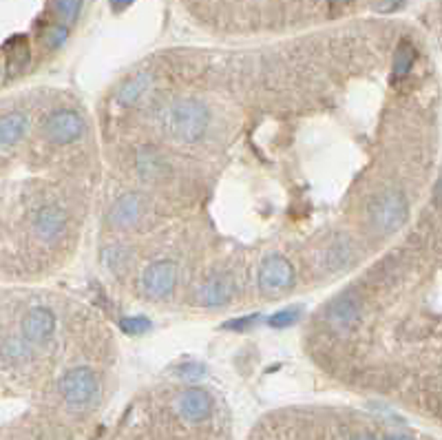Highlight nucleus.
Masks as SVG:
<instances>
[{
    "instance_id": "nucleus-8",
    "label": "nucleus",
    "mask_w": 442,
    "mask_h": 440,
    "mask_svg": "<svg viewBox=\"0 0 442 440\" xmlns=\"http://www.w3.org/2000/svg\"><path fill=\"white\" fill-rule=\"evenodd\" d=\"M56 314L51 312L49 308H31L27 314L22 317V336L24 341L31 343V345H47L51 343L56 334Z\"/></svg>"
},
{
    "instance_id": "nucleus-25",
    "label": "nucleus",
    "mask_w": 442,
    "mask_h": 440,
    "mask_svg": "<svg viewBox=\"0 0 442 440\" xmlns=\"http://www.w3.org/2000/svg\"><path fill=\"white\" fill-rule=\"evenodd\" d=\"M133 3H135V0H111V7L115 11H124L126 7H131Z\"/></svg>"
},
{
    "instance_id": "nucleus-1",
    "label": "nucleus",
    "mask_w": 442,
    "mask_h": 440,
    "mask_svg": "<svg viewBox=\"0 0 442 440\" xmlns=\"http://www.w3.org/2000/svg\"><path fill=\"white\" fill-rule=\"evenodd\" d=\"M162 124L164 131L173 139L181 142V144H195L206 135L208 124H211V113L201 102L181 98L166 107Z\"/></svg>"
},
{
    "instance_id": "nucleus-28",
    "label": "nucleus",
    "mask_w": 442,
    "mask_h": 440,
    "mask_svg": "<svg viewBox=\"0 0 442 440\" xmlns=\"http://www.w3.org/2000/svg\"><path fill=\"white\" fill-rule=\"evenodd\" d=\"M332 3H347V0H332Z\"/></svg>"
},
{
    "instance_id": "nucleus-12",
    "label": "nucleus",
    "mask_w": 442,
    "mask_h": 440,
    "mask_svg": "<svg viewBox=\"0 0 442 440\" xmlns=\"http://www.w3.org/2000/svg\"><path fill=\"white\" fill-rule=\"evenodd\" d=\"M142 208H144V204H142L139 195H122L118 202L113 204V208H111V222H113V226H118V228L133 226L135 222H139Z\"/></svg>"
},
{
    "instance_id": "nucleus-10",
    "label": "nucleus",
    "mask_w": 442,
    "mask_h": 440,
    "mask_svg": "<svg viewBox=\"0 0 442 440\" xmlns=\"http://www.w3.org/2000/svg\"><path fill=\"white\" fill-rule=\"evenodd\" d=\"M67 213L58 208V206H43L33 217V228L43 241H56L58 237H62V232L67 230Z\"/></svg>"
},
{
    "instance_id": "nucleus-24",
    "label": "nucleus",
    "mask_w": 442,
    "mask_h": 440,
    "mask_svg": "<svg viewBox=\"0 0 442 440\" xmlns=\"http://www.w3.org/2000/svg\"><path fill=\"white\" fill-rule=\"evenodd\" d=\"M254 319H259L257 314H252V317H243V319H235L232 323H226V330H243V328H248V326H252V321Z\"/></svg>"
},
{
    "instance_id": "nucleus-2",
    "label": "nucleus",
    "mask_w": 442,
    "mask_h": 440,
    "mask_svg": "<svg viewBox=\"0 0 442 440\" xmlns=\"http://www.w3.org/2000/svg\"><path fill=\"white\" fill-rule=\"evenodd\" d=\"M367 217L372 228L379 235H394L409 219V202L405 192L385 190L381 195H376L367 206Z\"/></svg>"
},
{
    "instance_id": "nucleus-9",
    "label": "nucleus",
    "mask_w": 442,
    "mask_h": 440,
    "mask_svg": "<svg viewBox=\"0 0 442 440\" xmlns=\"http://www.w3.org/2000/svg\"><path fill=\"white\" fill-rule=\"evenodd\" d=\"M179 416L188 423H201L213 414V396L201 387H190L179 394L175 403Z\"/></svg>"
},
{
    "instance_id": "nucleus-20",
    "label": "nucleus",
    "mask_w": 442,
    "mask_h": 440,
    "mask_svg": "<svg viewBox=\"0 0 442 440\" xmlns=\"http://www.w3.org/2000/svg\"><path fill=\"white\" fill-rule=\"evenodd\" d=\"M51 7H54V11L62 20L71 22V20H75L77 16H80L82 0H51Z\"/></svg>"
},
{
    "instance_id": "nucleus-19",
    "label": "nucleus",
    "mask_w": 442,
    "mask_h": 440,
    "mask_svg": "<svg viewBox=\"0 0 442 440\" xmlns=\"http://www.w3.org/2000/svg\"><path fill=\"white\" fill-rule=\"evenodd\" d=\"M3 354L9 363H24L29 358V345L27 341H18V339H9L3 345Z\"/></svg>"
},
{
    "instance_id": "nucleus-4",
    "label": "nucleus",
    "mask_w": 442,
    "mask_h": 440,
    "mask_svg": "<svg viewBox=\"0 0 442 440\" xmlns=\"http://www.w3.org/2000/svg\"><path fill=\"white\" fill-rule=\"evenodd\" d=\"M84 133V120L77 111L60 109L54 111L45 122V135L51 144H71Z\"/></svg>"
},
{
    "instance_id": "nucleus-6",
    "label": "nucleus",
    "mask_w": 442,
    "mask_h": 440,
    "mask_svg": "<svg viewBox=\"0 0 442 440\" xmlns=\"http://www.w3.org/2000/svg\"><path fill=\"white\" fill-rule=\"evenodd\" d=\"M363 317V303L358 296L352 292L341 294L339 299L332 301L325 310V323L336 332V334H347L352 332Z\"/></svg>"
},
{
    "instance_id": "nucleus-27",
    "label": "nucleus",
    "mask_w": 442,
    "mask_h": 440,
    "mask_svg": "<svg viewBox=\"0 0 442 440\" xmlns=\"http://www.w3.org/2000/svg\"><path fill=\"white\" fill-rule=\"evenodd\" d=\"M352 440H376L372 434H358V436H354Z\"/></svg>"
},
{
    "instance_id": "nucleus-5",
    "label": "nucleus",
    "mask_w": 442,
    "mask_h": 440,
    "mask_svg": "<svg viewBox=\"0 0 442 440\" xmlns=\"http://www.w3.org/2000/svg\"><path fill=\"white\" fill-rule=\"evenodd\" d=\"M175 283H177V266L173 261L151 264L144 273H142V279H139L144 296L155 301L166 299V296L175 290Z\"/></svg>"
},
{
    "instance_id": "nucleus-3",
    "label": "nucleus",
    "mask_w": 442,
    "mask_h": 440,
    "mask_svg": "<svg viewBox=\"0 0 442 440\" xmlns=\"http://www.w3.org/2000/svg\"><path fill=\"white\" fill-rule=\"evenodd\" d=\"M58 392L69 407H91L100 396L98 377L89 367H73L58 379Z\"/></svg>"
},
{
    "instance_id": "nucleus-14",
    "label": "nucleus",
    "mask_w": 442,
    "mask_h": 440,
    "mask_svg": "<svg viewBox=\"0 0 442 440\" xmlns=\"http://www.w3.org/2000/svg\"><path fill=\"white\" fill-rule=\"evenodd\" d=\"M413 60H416L413 47L407 40H402L396 47V54H394V64H392V80L394 82H400L402 77L409 75V71L413 67Z\"/></svg>"
},
{
    "instance_id": "nucleus-13",
    "label": "nucleus",
    "mask_w": 442,
    "mask_h": 440,
    "mask_svg": "<svg viewBox=\"0 0 442 440\" xmlns=\"http://www.w3.org/2000/svg\"><path fill=\"white\" fill-rule=\"evenodd\" d=\"M29 120L20 111H11L0 118V146H14L27 135Z\"/></svg>"
},
{
    "instance_id": "nucleus-18",
    "label": "nucleus",
    "mask_w": 442,
    "mask_h": 440,
    "mask_svg": "<svg viewBox=\"0 0 442 440\" xmlns=\"http://www.w3.org/2000/svg\"><path fill=\"white\" fill-rule=\"evenodd\" d=\"M303 317V308H298V305H290V308H285V310H279V312H275L270 319H268V326L270 328H290L294 326V323Z\"/></svg>"
},
{
    "instance_id": "nucleus-26",
    "label": "nucleus",
    "mask_w": 442,
    "mask_h": 440,
    "mask_svg": "<svg viewBox=\"0 0 442 440\" xmlns=\"http://www.w3.org/2000/svg\"><path fill=\"white\" fill-rule=\"evenodd\" d=\"M385 440H411V438L405 436V434H394V436H387Z\"/></svg>"
},
{
    "instance_id": "nucleus-15",
    "label": "nucleus",
    "mask_w": 442,
    "mask_h": 440,
    "mask_svg": "<svg viewBox=\"0 0 442 440\" xmlns=\"http://www.w3.org/2000/svg\"><path fill=\"white\" fill-rule=\"evenodd\" d=\"M148 82H151L148 73H139V75L131 77V80H128V82L120 89V91H118V102H120V105H124V107L135 105V102H137L142 96H144Z\"/></svg>"
},
{
    "instance_id": "nucleus-21",
    "label": "nucleus",
    "mask_w": 442,
    "mask_h": 440,
    "mask_svg": "<svg viewBox=\"0 0 442 440\" xmlns=\"http://www.w3.org/2000/svg\"><path fill=\"white\" fill-rule=\"evenodd\" d=\"M120 328L128 336H139L151 330V321L146 317H126L120 321Z\"/></svg>"
},
{
    "instance_id": "nucleus-22",
    "label": "nucleus",
    "mask_w": 442,
    "mask_h": 440,
    "mask_svg": "<svg viewBox=\"0 0 442 440\" xmlns=\"http://www.w3.org/2000/svg\"><path fill=\"white\" fill-rule=\"evenodd\" d=\"M67 38H69L67 27H62V24H56V27H51V29L47 31V45H49L51 49H58V47L64 45V40H67Z\"/></svg>"
},
{
    "instance_id": "nucleus-11",
    "label": "nucleus",
    "mask_w": 442,
    "mask_h": 440,
    "mask_svg": "<svg viewBox=\"0 0 442 440\" xmlns=\"http://www.w3.org/2000/svg\"><path fill=\"white\" fill-rule=\"evenodd\" d=\"M235 294V281L228 275H215L201 283L197 299L201 305H226Z\"/></svg>"
},
{
    "instance_id": "nucleus-17",
    "label": "nucleus",
    "mask_w": 442,
    "mask_h": 440,
    "mask_svg": "<svg viewBox=\"0 0 442 440\" xmlns=\"http://www.w3.org/2000/svg\"><path fill=\"white\" fill-rule=\"evenodd\" d=\"M164 166H166L164 160H162L155 151H146V153L139 155L137 168H139L142 177H146V179H160V177H162V171H164Z\"/></svg>"
},
{
    "instance_id": "nucleus-16",
    "label": "nucleus",
    "mask_w": 442,
    "mask_h": 440,
    "mask_svg": "<svg viewBox=\"0 0 442 440\" xmlns=\"http://www.w3.org/2000/svg\"><path fill=\"white\" fill-rule=\"evenodd\" d=\"M352 255H354L352 243H349L347 239H336L328 248V252H325V259H328V268L330 270L345 268L349 261H352Z\"/></svg>"
},
{
    "instance_id": "nucleus-7",
    "label": "nucleus",
    "mask_w": 442,
    "mask_h": 440,
    "mask_svg": "<svg viewBox=\"0 0 442 440\" xmlns=\"http://www.w3.org/2000/svg\"><path fill=\"white\" fill-rule=\"evenodd\" d=\"M259 288L268 294H281L294 283V268L290 261L281 255H272L259 268Z\"/></svg>"
},
{
    "instance_id": "nucleus-23",
    "label": "nucleus",
    "mask_w": 442,
    "mask_h": 440,
    "mask_svg": "<svg viewBox=\"0 0 442 440\" xmlns=\"http://www.w3.org/2000/svg\"><path fill=\"white\" fill-rule=\"evenodd\" d=\"M177 377L179 379H186V381H195V379H199L201 374H204V365H199V363H181L179 367H177Z\"/></svg>"
}]
</instances>
